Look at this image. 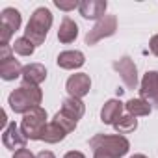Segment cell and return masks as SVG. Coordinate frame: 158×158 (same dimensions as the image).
I'll use <instances>...</instances> for the list:
<instances>
[{
	"mask_svg": "<svg viewBox=\"0 0 158 158\" xmlns=\"http://www.w3.org/2000/svg\"><path fill=\"white\" fill-rule=\"evenodd\" d=\"M106 8H108L106 0H82L80 6H78V11L84 19L101 21L106 15Z\"/></svg>",
	"mask_w": 158,
	"mask_h": 158,
	"instance_id": "12",
	"label": "cell"
},
{
	"mask_svg": "<svg viewBox=\"0 0 158 158\" xmlns=\"http://www.w3.org/2000/svg\"><path fill=\"white\" fill-rule=\"evenodd\" d=\"M65 89L69 93V97H74V99H82L89 93L91 89V78L89 74L86 73H74L67 78V84H65Z\"/></svg>",
	"mask_w": 158,
	"mask_h": 158,
	"instance_id": "9",
	"label": "cell"
},
{
	"mask_svg": "<svg viewBox=\"0 0 158 158\" xmlns=\"http://www.w3.org/2000/svg\"><path fill=\"white\" fill-rule=\"evenodd\" d=\"M13 158H35V156L32 154L30 149H21V151H17V152L13 154Z\"/></svg>",
	"mask_w": 158,
	"mask_h": 158,
	"instance_id": "24",
	"label": "cell"
},
{
	"mask_svg": "<svg viewBox=\"0 0 158 158\" xmlns=\"http://www.w3.org/2000/svg\"><path fill=\"white\" fill-rule=\"evenodd\" d=\"M149 48H151V52H152L154 56H158V34L151 37V41H149Z\"/></svg>",
	"mask_w": 158,
	"mask_h": 158,
	"instance_id": "25",
	"label": "cell"
},
{
	"mask_svg": "<svg viewBox=\"0 0 158 158\" xmlns=\"http://www.w3.org/2000/svg\"><path fill=\"white\" fill-rule=\"evenodd\" d=\"M93 158H114V156L104 154V152H93Z\"/></svg>",
	"mask_w": 158,
	"mask_h": 158,
	"instance_id": "28",
	"label": "cell"
},
{
	"mask_svg": "<svg viewBox=\"0 0 158 158\" xmlns=\"http://www.w3.org/2000/svg\"><path fill=\"white\" fill-rule=\"evenodd\" d=\"M6 119H8L6 117V112H2V125H6Z\"/></svg>",
	"mask_w": 158,
	"mask_h": 158,
	"instance_id": "29",
	"label": "cell"
},
{
	"mask_svg": "<svg viewBox=\"0 0 158 158\" xmlns=\"http://www.w3.org/2000/svg\"><path fill=\"white\" fill-rule=\"evenodd\" d=\"M114 128H115V132L117 134H128V132H134L136 128H138V119L134 117V115H130V114H127V115H121L119 117V121L114 125Z\"/></svg>",
	"mask_w": 158,
	"mask_h": 158,
	"instance_id": "20",
	"label": "cell"
},
{
	"mask_svg": "<svg viewBox=\"0 0 158 158\" xmlns=\"http://www.w3.org/2000/svg\"><path fill=\"white\" fill-rule=\"evenodd\" d=\"M47 110L37 106L34 110H30L28 114L23 115V123H21V130L24 134L26 139H41L43 138V130L47 127Z\"/></svg>",
	"mask_w": 158,
	"mask_h": 158,
	"instance_id": "4",
	"label": "cell"
},
{
	"mask_svg": "<svg viewBox=\"0 0 158 158\" xmlns=\"http://www.w3.org/2000/svg\"><path fill=\"white\" fill-rule=\"evenodd\" d=\"M89 147L93 152H104L114 158H121L128 152L130 143L121 134H97L89 139Z\"/></svg>",
	"mask_w": 158,
	"mask_h": 158,
	"instance_id": "2",
	"label": "cell"
},
{
	"mask_svg": "<svg viewBox=\"0 0 158 158\" xmlns=\"http://www.w3.org/2000/svg\"><path fill=\"white\" fill-rule=\"evenodd\" d=\"M2 143L6 149L10 151H21V149H26V138L23 134V130L17 127V123H10L8 128L4 130L2 134Z\"/></svg>",
	"mask_w": 158,
	"mask_h": 158,
	"instance_id": "11",
	"label": "cell"
},
{
	"mask_svg": "<svg viewBox=\"0 0 158 158\" xmlns=\"http://www.w3.org/2000/svg\"><path fill=\"white\" fill-rule=\"evenodd\" d=\"M65 136H67V132H65L60 125H56L54 121H50V123L45 127L41 139H43L45 143H60V141L65 139Z\"/></svg>",
	"mask_w": 158,
	"mask_h": 158,
	"instance_id": "17",
	"label": "cell"
},
{
	"mask_svg": "<svg viewBox=\"0 0 158 158\" xmlns=\"http://www.w3.org/2000/svg\"><path fill=\"white\" fill-rule=\"evenodd\" d=\"M63 158H86V156H84L80 151H69V152H67Z\"/></svg>",
	"mask_w": 158,
	"mask_h": 158,
	"instance_id": "26",
	"label": "cell"
},
{
	"mask_svg": "<svg viewBox=\"0 0 158 158\" xmlns=\"http://www.w3.org/2000/svg\"><path fill=\"white\" fill-rule=\"evenodd\" d=\"M61 110H63V112H67V114H71V115H73V117H76V119H80V117L84 115V112H86V106H84L82 99L67 97V99L63 101V104H61Z\"/></svg>",
	"mask_w": 158,
	"mask_h": 158,
	"instance_id": "19",
	"label": "cell"
},
{
	"mask_svg": "<svg viewBox=\"0 0 158 158\" xmlns=\"http://www.w3.org/2000/svg\"><path fill=\"white\" fill-rule=\"evenodd\" d=\"M56 63L61 67V69H80L84 63H86V56L80 52V50H65V52H60L58 58H56Z\"/></svg>",
	"mask_w": 158,
	"mask_h": 158,
	"instance_id": "14",
	"label": "cell"
},
{
	"mask_svg": "<svg viewBox=\"0 0 158 158\" xmlns=\"http://www.w3.org/2000/svg\"><path fill=\"white\" fill-rule=\"evenodd\" d=\"M43 101V91L39 89V86H28L23 84L21 88H17L15 91H11L8 104L15 114H28L30 110L37 108Z\"/></svg>",
	"mask_w": 158,
	"mask_h": 158,
	"instance_id": "1",
	"label": "cell"
},
{
	"mask_svg": "<svg viewBox=\"0 0 158 158\" xmlns=\"http://www.w3.org/2000/svg\"><path fill=\"white\" fill-rule=\"evenodd\" d=\"M54 6L58 10H63V11H71V10H76L80 6V2H76V0H71V2H63V0H56Z\"/></svg>",
	"mask_w": 158,
	"mask_h": 158,
	"instance_id": "23",
	"label": "cell"
},
{
	"mask_svg": "<svg viewBox=\"0 0 158 158\" xmlns=\"http://www.w3.org/2000/svg\"><path fill=\"white\" fill-rule=\"evenodd\" d=\"M21 11L15 8H6L0 13V43L2 45H10L11 35L21 28Z\"/></svg>",
	"mask_w": 158,
	"mask_h": 158,
	"instance_id": "6",
	"label": "cell"
},
{
	"mask_svg": "<svg viewBox=\"0 0 158 158\" xmlns=\"http://www.w3.org/2000/svg\"><path fill=\"white\" fill-rule=\"evenodd\" d=\"M11 47H13V52H17L19 56H32L34 50H35V45L28 37H24V35L19 37V39H15V43Z\"/></svg>",
	"mask_w": 158,
	"mask_h": 158,
	"instance_id": "22",
	"label": "cell"
},
{
	"mask_svg": "<svg viewBox=\"0 0 158 158\" xmlns=\"http://www.w3.org/2000/svg\"><path fill=\"white\" fill-rule=\"evenodd\" d=\"M50 26H52V13H50V10H47V8H37V10L32 13L30 21H28V24H26L24 37H28L35 47H37V45H43V43H45V37H47V34H48V30H50Z\"/></svg>",
	"mask_w": 158,
	"mask_h": 158,
	"instance_id": "3",
	"label": "cell"
},
{
	"mask_svg": "<svg viewBox=\"0 0 158 158\" xmlns=\"http://www.w3.org/2000/svg\"><path fill=\"white\" fill-rule=\"evenodd\" d=\"M78 37V24L71 19V17H63L60 23V30H58V39L60 43H73Z\"/></svg>",
	"mask_w": 158,
	"mask_h": 158,
	"instance_id": "16",
	"label": "cell"
},
{
	"mask_svg": "<svg viewBox=\"0 0 158 158\" xmlns=\"http://www.w3.org/2000/svg\"><path fill=\"white\" fill-rule=\"evenodd\" d=\"M117 30V17L115 15H104L101 21H97V24L86 34V45H95L104 37L114 35Z\"/></svg>",
	"mask_w": 158,
	"mask_h": 158,
	"instance_id": "7",
	"label": "cell"
},
{
	"mask_svg": "<svg viewBox=\"0 0 158 158\" xmlns=\"http://www.w3.org/2000/svg\"><path fill=\"white\" fill-rule=\"evenodd\" d=\"M56 125H60L67 134L69 132H73L74 128H76V125H78V119L76 117H73L71 114H67V112H63V110H60L56 115H54V119H52Z\"/></svg>",
	"mask_w": 158,
	"mask_h": 158,
	"instance_id": "21",
	"label": "cell"
},
{
	"mask_svg": "<svg viewBox=\"0 0 158 158\" xmlns=\"http://www.w3.org/2000/svg\"><path fill=\"white\" fill-rule=\"evenodd\" d=\"M125 110L127 114L134 115V117H143V115H149L151 114V104L143 99H130L127 104H125Z\"/></svg>",
	"mask_w": 158,
	"mask_h": 158,
	"instance_id": "18",
	"label": "cell"
},
{
	"mask_svg": "<svg viewBox=\"0 0 158 158\" xmlns=\"http://www.w3.org/2000/svg\"><path fill=\"white\" fill-rule=\"evenodd\" d=\"M114 69L119 73L121 80L125 82V86L128 89H136L138 88V69H136V63L128 56H123L121 60H117L114 63Z\"/></svg>",
	"mask_w": 158,
	"mask_h": 158,
	"instance_id": "10",
	"label": "cell"
},
{
	"mask_svg": "<svg viewBox=\"0 0 158 158\" xmlns=\"http://www.w3.org/2000/svg\"><path fill=\"white\" fill-rule=\"evenodd\" d=\"M35 158H56V156H54V152H50V151H39Z\"/></svg>",
	"mask_w": 158,
	"mask_h": 158,
	"instance_id": "27",
	"label": "cell"
},
{
	"mask_svg": "<svg viewBox=\"0 0 158 158\" xmlns=\"http://www.w3.org/2000/svg\"><path fill=\"white\" fill-rule=\"evenodd\" d=\"M139 99L147 101L151 108H158V71H147L139 84Z\"/></svg>",
	"mask_w": 158,
	"mask_h": 158,
	"instance_id": "8",
	"label": "cell"
},
{
	"mask_svg": "<svg viewBox=\"0 0 158 158\" xmlns=\"http://www.w3.org/2000/svg\"><path fill=\"white\" fill-rule=\"evenodd\" d=\"M130 158H147L145 154H134V156H130Z\"/></svg>",
	"mask_w": 158,
	"mask_h": 158,
	"instance_id": "30",
	"label": "cell"
},
{
	"mask_svg": "<svg viewBox=\"0 0 158 158\" xmlns=\"http://www.w3.org/2000/svg\"><path fill=\"white\" fill-rule=\"evenodd\" d=\"M13 47L10 45H2L0 47V76L4 80H15V78L23 76V65L19 60L13 58Z\"/></svg>",
	"mask_w": 158,
	"mask_h": 158,
	"instance_id": "5",
	"label": "cell"
},
{
	"mask_svg": "<svg viewBox=\"0 0 158 158\" xmlns=\"http://www.w3.org/2000/svg\"><path fill=\"white\" fill-rule=\"evenodd\" d=\"M123 110H125V104L119 101V99H110L104 102L102 110H101V121L104 125H115L119 121V117L123 115Z\"/></svg>",
	"mask_w": 158,
	"mask_h": 158,
	"instance_id": "13",
	"label": "cell"
},
{
	"mask_svg": "<svg viewBox=\"0 0 158 158\" xmlns=\"http://www.w3.org/2000/svg\"><path fill=\"white\" fill-rule=\"evenodd\" d=\"M47 78V69L41 63H28L23 69V84L28 86H39Z\"/></svg>",
	"mask_w": 158,
	"mask_h": 158,
	"instance_id": "15",
	"label": "cell"
}]
</instances>
